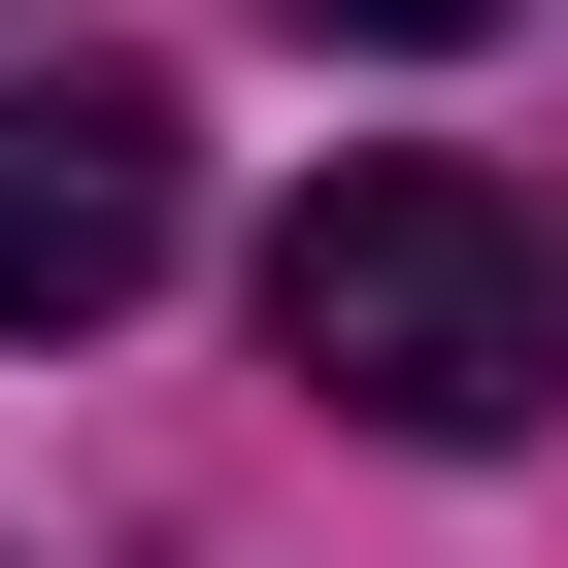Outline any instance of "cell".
Masks as SVG:
<instances>
[{"instance_id":"6da1fadb","label":"cell","mask_w":568,"mask_h":568,"mask_svg":"<svg viewBox=\"0 0 568 568\" xmlns=\"http://www.w3.org/2000/svg\"><path fill=\"white\" fill-rule=\"evenodd\" d=\"M267 368H302L335 435L501 468V435L568 402V234H535L501 168H335L302 234H267Z\"/></svg>"},{"instance_id":"7a4b0ae2","label":"cell","mask_w":568,"mask_h":568,"mask_svg":"<svg viewBox=\"0 0 568 568\" xmlns=\"http://www.w3.org/2000/svg\"><path fill=\"white\" fill-rule=\"evenodd\" d=\"M168 234H201L168 68H0V335H134Z\"/></svg>"},{"instance_id":"3957f363","label":"cell","mask_w":568,"mask_h":568,"mask_svg":"<svg viewBox=\"0 0 568 568\" xmlns=\"http://www.w3.org/2000/svg\"><path fill=\"white\" fill-rule=\"evenodd\" d=\"M302 34H368V68H435V34H501V0H302Z\"/></svg>"}]
</instances>
